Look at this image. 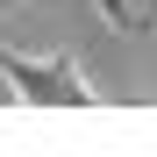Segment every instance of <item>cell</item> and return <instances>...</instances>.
I'll list each match as a JSON object with an SVG mask.
<instances>
[{
    "mask_svg": "<svg viewBox=\"0 0 157 157\" xmlns=\"http://www.w3.org/2000/svg\"><path fill=\"white\" fill-rule=\"evenodd\" d=\"M0 78L21 86L29 100H93V86L78 78L71 57H57V64H21V57H7V64H0Z\"/></svg>",
    "mask_w": 157,
    "mask_h": 157,
    "instance_id": "1",
    "label": "cell"
},
{
    "mask_svg": "<svg viewBox=\"0 0 157 157\" xmlns=\"http://www.w3.org/2000/svg\"><path fill=\"white\" fill-rule=\"evenodd\" d=\"M100 21L121 36H150L157 29V0H100Z\"/></svg>",
    "mask_w": 157,
    "mask_h": 157,
    "instance_id": "2",
    "label": "cell"
}]
</instances>
